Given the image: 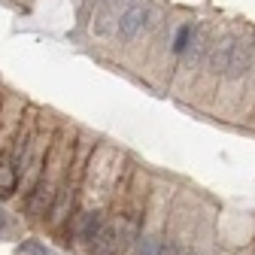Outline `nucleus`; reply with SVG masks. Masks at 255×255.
Listing matches in <instances>:
<instances>
[{
    "instance_id": "obj_1",
    "label": "nucleus",
    "mask_w": 255,
    "mask_h": 255,
    "mask_svg": "<svg viewBox=\"0 0 255 255\" xmlns=\"http://www.w3.org/2000/svg\"><path fill=\"white\" fill-rule=\"evenodd\" d=\"M146 21H149V6L140 0L137 6H131V9H128V12L119 18L116 34H119L122 40H134V37L140 34V30H143V24H146Z\"/></svg>"
},
{
    "instance_id": "obj_2",
    "label": "nucleus",
    "mask_w": 255,
    "mask_h": 255,
    "mask_svg": "<svg viewBox=\"0 0 255 255\" xmlns=\"http://www.w3.org/2000/svg\"><path fill=\"white\" fill-rule=\"evenodd\" d=\"M101 228H104L101 213H98V210H88V213H79V216H76L73 234H76L79 243H94V240H98V234H101Z\"/></svg>"
},
{
    "instance_id": "obj_3",
    "label": "nucleus",
    "mask_w": 255,
    "mask_h": 255,
    "mask_svg": "<svg viewBox=\"0 0 255 255\" xmlns=\"http://www.w3.org/2000/svg\"><path fill=\"white\" fill-rule=\"evenodd\" d=\"M234 43L237 37H225V40H219L213 49H210V70L213 73H225L228 70V61H231V52H234Z\"/></svg>"
},
{
    "instance_id": "obj_4",
    "label": "nucleus",
    "mask_w": 255,
    "mask_h": 255,
    "mask_svg": "<svg viewBox=\"0 0 255 255\" xmlns=\"http://www.w3.org/2000/svg\"><path fill=\"white\" fill-rule=\"evenodd\" d=\"M249 64H252V46H249V43H243V40H237L225 73H228L231 79H237V76H243V73L249 70Z\"/></svg>"
},
{
    "instance_id": "obj_5",
    "label": "nucleus",
    "mask_w": 255,
    "mask_h": 255,
    "mask_svg": "<svg viewBox=\"0 0 255 255\" xmlns=\"http://www.w3.org/2000/svg\"><path fill=\"white\" fill-rule=\"evenodd\" d=\"M27 210H30V216H46V213H52V185L49 182H40L37 185V191L27 201Z\"/></svg>"
},
{
    "instance_id": "obj_6",
    "label": "nucleus",
    "mask_w": 255,
    "mask_h": 255,
    "mask_svg": "<svg viewBox=\"0 0 255 255\" xmlns=\"http://www.w3.org/2000/svg\"><path fill=\"white\" fill-rule=\"evenodd\" d=\"M207 49H213V46H207V30H204V27H198L195 34H191V43H188V49H185L182 55H185V61H188V64H195V61H201V58H204V52H207Z\"/></svg>"
},
{
    "instance_id": "obj_7",
    "label": "nucleus",
    "mask_w": 255,
    "mask_h": 255,
    "mask_svg": "<svg viewBox=\"0 0 255 255\" xmlns=\"http://www.w3.org/2000/svg\"><path fill=\"white\" fill-rule=\"evenodd\" d=\"M134 255H167V249H164L161 237H152V234H146V237H140V240H137V246H134Z\"/></svg>"
},
{
    "instance_id": "obj_8",
    "label": "nucleus",
    "mask_w": 255,
    "mask_h": 255,
    "mask_svg": "<svg viewBox=\"0 0 255 255\" xmlns=\"http://www.w3.org/2000/svg\"><path fill=\"white\" fill-rule=\"evenodd\" d=\"M70 204H73V195H70V188H64L61 195H58V201L52 204V222H61L64 216H67V210H70Z\"/></svg>"
},
{
    "instance_id": "obj_9",
    "label": "nucleus",
    "mask_w": 255,
    "mask_h": 255,
    "mask_svg": "<svg viewBox=\"0 0 255 255\" xmlns=\"http://www.w3.org/2000/svg\"><path fill=\"white\" fill-rule=\"evenodd\" d=\"M191 34H195V27H191V24H182L179 30H176V37H173V52H185L188 49V43H191Z\"/></svg>"
},
{
    "instance_id": "obj_10",
    "label": "nucleus",
    "mask_w": 255,
    "mask_h": 255,
    "mask_svg": "<svg viewBox=\"0 0 255 255\" xmlns=\"http://www.w3.org/2000/svg\"><path fill=\"white\" fill-rule=\"evenodd\" d=\"M15 188V170L9 164H0V195H12Z\"/></svg>"
},
{
    "instance_id": "obj_11",
    "label": "nucleus",
    "mask_w": 255,
    "mask_h": 255,
    "mask_svg": "<svg viewBox=\"0 0 255 255\" xmlns=\"http://www.w3.org/2000/svg\"><path fill=\"white\" fill-rule=\"evenodd\" d=\"M140 3V0H113V3H110V15H125L128 9H131V6H137Z\"/></svg>"
},
{
    "instance_id": "obj_12",
    "label": "nucleus",
    "mask_w": 255,
    "mask_h": 255,
    "mask_svg": "<svg viewBox=\"0 0 255 255\" xmlns=\"http://www.w3.org/2000/svg\"><path fill=\"white\" fill-rule=\"evenodd\" d=\"M21 249H24V252H34V255H52L49 249H43V246H37V243H21Z\"/></svg>"
},
{
    "instance_id": "obj_13",
    "label": "nucleus",
    "mask_w": 255,
    "mask_h": 255,
    "mask_svg": "<svg viewBox=\"0 0 255 255\" xmlns=\"http://www.w3.org/2000/svg\"><path fill=\"white\" fill-rule=\"evenodd\" d=\"M94 3H98V6H110V3H113V0H94Z\"/></svg>"
},
{
    "instance_id": "obj_14",
    "label": "nucleus",
    "mask_w": 255,
    "mask_h": 255,
    "mask_svg": "<svg viewBox=\"0 0 255 255\" xmlns=\"http://www.w3.org/2000/svg\"><path fill=\"white\" fill-rule=\"evenodd\" d=\"M6 225V219H3V213H0V228H3Z\"/></svg>"
},
{
    "instance_id": "obj_15",
    "label": "nucleus",
    "mask_w": 255,
    "mask_h": 255,
    "mask_svg": "<svg viewBox=\"0 0 255 255\" xmlns=\"http://www.w3.org/2000/svg\"><path fill=\"white\" fill-rule=\"evenodd\" d=\"M176 255H195V252H188V249H182V252H176Z\"/></svg>"
},
{
    "instance_id": "obj_16",
    "label": "nucleus",
    "mask_w": 255,
    "mask_h": 255,
    "mask_svg": "<svg viewBox=\"0 0 255 255\" xmlns=\"http://www.w3.org/2000/svg\"><path fill=\"white\" fill-rule=\"evenodd\" d=\"M91 255H101V252H91Z\"/></svg>"
}]
</instances>
